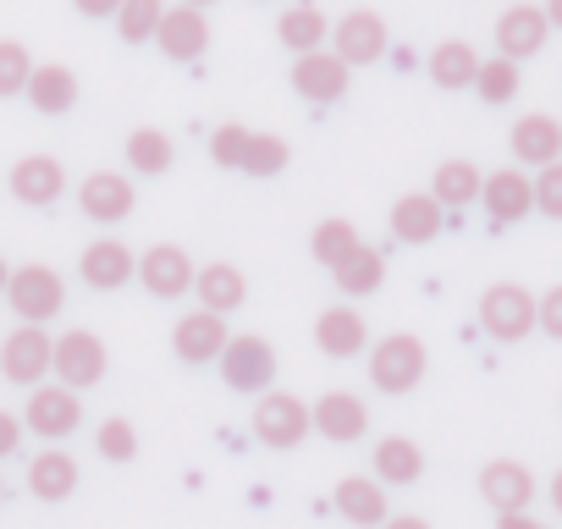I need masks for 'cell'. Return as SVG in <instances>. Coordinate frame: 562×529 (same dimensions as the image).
Here are the masks:
<instances>
[{"mask_svg":"<svg viewBox=\"0 0 562 529\" xmlns=\"http://www.w3.org/2000/svg\"><path fill=\"white\" fill-rule=\"evenodd\" d=\"M138 204V188L122 177V171H89L78 182V210L94 221V226H122Z\"/></svg>","mask_w":562,"mask_h":529,"instance_id":"10","label":"cell"},{"mask_svg":"<svg viewBox=\"0 0 562 529\" xmlns=\"http://www.w3.org/2000/svg\"><path fill=\"white\" fill-rule=\"evenodd\" d=\"M480 188H485V171H480L474 160H441L436 177H430V193L441 199V210H463V204H474Z\"/></svg>","mask_w":562,"mask_h":529,"instance_id":"32","label":"cell"},{"mask_svg":"<svg viewBox=\"0 0 562 529\" xmlns=\"http://www.w3.org/2000/svg\"><path fill=\"white\" fill-rule=\"evenodd\" d=\"M78 397H83V392H72V386H61V381H56V386H34L23 425L56 447V441H67V436L83 425V403H78Z\"/></svg>","mask_w":562,"mask_h":529,"instance_id":"9","label":"cell"},{"mask_svg":"<svg viewBox=\"0 0 562 529\" xmlns=\"http://www.w3.org/2000/svg\"><path fill=\"white\" fill-rule=\"evenodd\" d=\"M315 430L326 436V441H364L370 436V408H364V397H353V392H326L315 408Z\"/></svg>","mask_w":562,"mask_h":529,"instance_id":"21","label":"cell"},{"mask_svg":"<svg viewBox=\"0 0 562 529\" xmlns=\"http://www.w3.org/2000/svg\"><path fill=\"white\" fill-rule=\"evenodd\" d=\"M0 496H7V480H0Z\"/></svg>","mask_w":562,"mask_h":529,"instance_id":"51","label":"cell"},{"mask_svg":"<svg viewBox=\"0 0 562 529\" xmlns=\"http://www.w3.org/2000/svg\"><path fill=\"white\" fill-rule=\"evenodd\" d=\"M546 40H551V18H546V7H507L502 18H496V56H507V61H529V56H540L546 50Z\"/></svg>","mask_w":562,"mask_h":529,"instance_id":"13","label":"cell"},{"mask_svg":"<svg viewBox=\"0 0 562 529\" xmlns=\"http://www.w3.org/2000/svg\"><path fill=\"white\" fill-rule=\"evenodd\" d=\"M480 78V50L469 40H441L430 50V83L436 89H474Z\"/></svg>","mask_w":562,"mask_h":529,"instance_id":"30","label":"cell"},{"mask_svg":"<svg viewBox=\"0 0 562 529\" xmlns=\"http://www.w3.org/2000/svg\"><path fill=\"white\" fill-rule=\"evenodd\" d=\"M105 364H111V353H105V342L94 337V331H83V326H72V331H61L56 337V381L61 386H72V392H89V386H100L105 381Z\"/></svg>","mask_w":562,"mask_h":529,"instance_id":"7","label":"cell"},{"mask_svg":"<svg viewBox=\"0 0 562 529\" xmlns=\"http://www.w3.org/2000/svg\"><path fill=\"white\" fill-rule=\"evenodd\" d=\"M370 463H375V480L381 485H414L425 474V452L408 436H381L375 452H370Z\"/></svg>","mask_w":562,"mask_h":529,"instance_id":"29","label":"cell"},{"mask_svg":"<svg viewBox=\"0 0 562 529\" xmlns=\"http://www.w3.org/2000/svg\"><path fill=\"white\" fill-rule=\"evenodd\" d=\"M122 155H127V166H133L138 177H166L171 160H177V149H171V138H166L160 127H133L127 144H122Z\"/></svg>","mask_w":562,"mask_h":529,"instance_id":"33","label":"cell"},{"mask_svg":"<svg viewBox=\"0 0 562 529\" xmlns=\"http://www.w3.org/2000/svg\"><path fill=\"white\" fill-rule=\"evenodd\" d=\"M7 282H12V264H7V259H0V293H7Z\"/></svg>","mask_w":562,"mask_h":529,"instance_id":"49","label":"cell"},{"mask_svg":"<svg viewBox=\"0 0 562 529\" xmlns=\"http://www.w3.org/2000/svg\"><path fill=\"white\" fill-rule=\"evenodd\" d=\"M551 507H557V513H562V469H557V474H551Z\"/></svg>","mask_w":562,"mask_h":529,"instance_id":"47","label":"cell"},{"mask_svg":"<svg viewBox=\"0 0 562 529\" xmlns=\"http://www.w3.org/2000/svg\"><path fill=\"white\" fill-rule=\"evenodd\" d=\"M441 226H447V210H441L436 193H403V199L392 204V232H397V243H430Z\"/></svg>","mask_w":562,"mask_h":529,"instance_id":"26","label":"cell"},{"mask_svg":"<svg viewBox=\"0 0 562 529\" xmlns=\"http://www.w3.org/2000/svg\"><path fill=\"white\" fill-rule=\"evenodd\" d=\"M480 210L491 226H513L535 210V177H524L518 166H502V171H485V188H480Z\"/></svg>","mask_w":562,"mask_h":529,"instance_id":"12","label":"cell"},{"mask_svg":"<svg viewBox=\"0 0 562 529\" xmlns=\"http://www.w3.org/2000/svg\"><path fill=\"white\" fill-rule=\"evenodd\" d=\"M29 491H34L40 502H67V496L78 491V458L61 452V447L34 452V463H29Z\"/></svg>","mask_w":562,"mask_h":529,"instance_id":"28","label":"cell"},{"mask_svg":"<svg viewBox=\"0 0 562 529\" xmlns=\"http://www.w3.org/2000/svg\"><path fill=\"white\" fill-rule=\"evenodd\" d=\"M7 304H12V315H18V320L45 326V320H56V315H61L67 288H61V277L50 271V264H18L12 282H7Z\"/></svg>","mask_w":562,"mask_h":529,"instance_id":"6","label":"cell"},{"mask_svg":"<svg viewBox=\"0 0 562 529\" xmlns=\"http://www.w3.org/2000/svg\"><path fill=\"white\" fill-rule=\"evenodd\" d=\"M425 364H430V353H425V342H419L414 331H392V337H381V342L370 348V381H375L386 397L414 392V386L425 381Z\"/></svg>","mask_w":562,"mask_h":529,"instance_id":"3","label":"cell"},{"mask_svg":"<svg viewBox=\"0 0 562 529\" xmlns=\"http://www.w3.org/2000/svg\"><path fill=\"white\" fill-rule=\"evenodd\" d=\"M155 45H160L171 61H199V56L210 50V18H204L199 7H166Z\"/></svg>","mask_w":562,"mask_h":529,"instance_id":"20","label":"cell"},{"mask_svg":"<svg viewBox=\"0 0 562 529\" xmlns=\"http://www.w3.org/2000/svg\"><path fill=\"white\" fill-rule=\"evenodd\" d=\"M480 496H485L496 513L529 507V502H535V474H529L518 458H491V463L480 469Z\"/></svg>","mask_w":562,"mask_h":529,"instance_id":"22","label":"cell"},{"mask_svg":"<svg viewBox=\"0 0 562 529\" xmlns=\"http://www.w3.org/2000/svg\"><path fill=\"white\" fill-rule=\"evenodd\" d=\"M348 61L337 56V50H310V56H299L293 61V89H299V100H310V105H337L342 94H348Z\"/></svg>","mask_w":562,"mask_h":529,"instance_id":"14","label":"cell"},{"mask_svg":"<svg viewBox=\"0 0 562 529\" xmlns=\"http://www.w3.org/2000/svg\"><path fill=\"white\" fill-rule=\"evenodd\" d=\"M540 331H546V337H557V342H562V282H557V288H546V293H540Z\"/></svg>","mask_w":562,"mask_h":529,"instance_id":"42","label":"cell"},{"mask_svg":"<svg viewBox=\"0 0 562 529\" xmlns=\"http://www.w3.org/2000/svg\"><path fill=\"white\" fill-rule=\"evenodd\" d=\"M546 18H551V29H562V0H546Z\"/></svg>","mask_w":562,"mask_h":529,"instance_id":"48","label":"cell"},{"mask_svg":"<svg viewBox=\"0 0 562 529\" xmlns=\"http://www.w3.org/2000/svg\"><path fill=\"white\" fill-rule=\"evenodd\" d=\"M29 105L40 111V116H67L72 105H78V72L72 67H61V61H50V67H34V78H29Z\"/></svg>","mask_w":562,"mask_h":529,"instance_id":"25","label":"cell"},{"mask_svg":"<svg viewBox=\"0 0 562 529\" xmlns=\"http://www.w3.org/2000/svg\"><path fill=\"white\" fill-rule=\"evenodd\" d=\"M7 182H12V199H18V204L45 210V204H56V199L67 193V166H61L56 155H23Z\"/></svg>","mask_w":562,"mask_h":529,"instance_id":"17","label":"cell"},{"mask_svg":"<svg viewBox=\"0 0 562 529\" xmlns=\"http://www.w3.org/2000/svg\"><path fill=\"white\" fill-rule=\"evenodd\" d=\"M381 529H430V518H419V513H392Z\"/></svg>","mask_w":562,"mask_h":529,"instance_id":"46","label":"cell"},{"mask_svg":"<svg viewBox=\"0 0 562 529\" xmlns=\"http://www.w3.org/2000/svg\"><path fill=\"white\" fill-rule=\"evenodd\" d=\"M353 248H359V226H353L348 215H326V221L315 226V237H310V254L326 264V271H337Z\"/></svg>","mask_w":562,"mask_h":529,"instance_id":"34","label":"cell"},{"mask_svg":"<svg viewBox=\"0 0 562 529\" xmlns=\"http://www.w3.org/2000/svg\"><path fill=\"white\" fill-rule=\"evenodd\" d=\"M331 50L348 61V67H370V61H381L386 56V23H381V12H342V23L331 29Z\"/></svg>","mask_w":562,"mask_h":529,"instance_id":"16","label":"cell"},{"mask_svg":"<svg viewBox=\"0 0 562 529\" xmlns=\"http://www.w3.org/2000/svg\"><path fill=\"white\" fill-rule=\"evenodd\" d=\"M221 381L232 386V392H243V397H259V392H270L276 386V348L265 342V337H254V331H237V337H226V348H221Z\"/></svg>","mask_w":562,"mask_h":529,"instance_id":"2","label":"cell"},{"mask_svg":"<svg viewBox=\"0 0 562 529\" xmlns=\"http://www.w3.org/2000/svg\"><path fill=\"white\" fill-rule=\"evenodd\" d=\"M78 277L94 288V293H116L127 282H138V254L122 243V237H94L78 259Z\"/></svg>","mask_w":562,"mask_h":529,"instance_id":"11","label":"cell"},{"mask_svg":"<svg viewBox=\"0 0 562 529\" xmlns=\"http://www.w3.org/2000/svg\"><path fill=\"white\" fill-rule=\"evenodd\" d=\"M160 18H166V0H122V12H116L122 45H149L160 34Z\"/></svg>","mask_w":562,"mask_h":529,"instance_id":"35","label":"cell"},{"mask_svg":"<svg viewBox=\"0 0 562 529\" xmlns=\"http://www.w3.org/2000/svg\"><path fill=\"white\" fill-rule=\"evenodd\" d=\"M56 370V337L45 326H18L7 342H0V375H7L12 386H45V375Z\"/></svg>","mask_w":562,"mask_h":529,"instance_id":"5","label":"cell"},{"mask_svg":"<svg viewBox=\"0 0 562 529\" xmlns=\"http://www.w3.org/2000/svg\"><path fill=\"white\" fill-rule=\"evenodd\" d=\"M331 282H337L348 299H370V293L386 282V254H381L375 243H359V248L337 264V271H331Z\"/></svg>","mask_w":562,"mask_h":529,"instance_id":"31","label":"cell"},{"mask_svg":"<svg viewBox=\"0 0 562 529\" xmlns=\"http://www.w3.org/2000/svg\"><path fill=\"white\" fill-rule=\"evenodd\" d=\"M474 94H480L485 105H507V100H518V61H507V56H491V61H480Z\"/></svg>","mask_w":562,"mask_h":529,"instance_id":"36","label":"cell"},{"mask_svg":"<svg viewBox=\"0 0 562 529\" xmlns=\"http://www.w3.org/2000/svg\"><path fill=\"white\" fill-rule=\"evenodd\" d=\"M226 315H210V309H188L177 326H171V353L182 364H215L221 348H226Z\"/></svg>","mask_w":562,"mask_h":529,"instance_id":"15","label":"cell"},{"mask_svg":"<svg viewBox=\"0 0 562 529\" xmlns=\"http://www.w3.org/2000/svg\"><path fill=\"white\" fill-rule=\"evenodd\" d=\"M337 513L348 518V524H359V529H381L392 513H386V485L375 480V474H348L342 485H337Z\"/></svg>","mask_w":562,"mask_h":529,"instance_id":"24","label":"cell"},{"mask_svg":"<svg viewBox=\"0 0 562 529\" xmlns=\"http://www.w3.org/2000/svg\"><path fill=\"white\" fill-rule=\"evenodd\" d=\"M94 452L111 458V463H133V458H138V430L116 414V419H105V425L94 430Z\"/></svg>","mask_w":562,"mask_h":529,"instance_id":"40","label":"cell"},{"mask_svg":"<svg viewBox=\"0 0 562 529\" xmlns=\"http://www.w3.org/2000/svg\"><path fill=\"white\" fill-rule=\"evenodd\" d=\"M507 144H513V160H518V166H535V171H540V166L562 160V122L546 116V111H529V116L513 122Z\"/></svg>","mask_w":562,"mask_h":529,"instance_id":"19","label":"cell"},{"mask_svg":"<svg viewBox=\"0 0 562 529\" xmlns=\"http://www.w3.org/2000/svg\"><path fill=\"white\" fill-rule=\"evenodd\" d=\"M248 127L243 122H221L215 133H210V160L221 166V171H243V155H248Z\"/></svg>","mask_w":562,"mask_h":529,"instance_id":"39","label":"cell"},{"mask_svg":"<svg viewBox=\"0 0 562 529\" xmlns=\"http://www.w3.org/2000/svg\"><path fill=\"white\" fill-rule=\"evenodd\" d=\"M23 430H29V425H23L18 414H7V408H0V458H12V452L23 447Z\"/></svg>","mask_w":562,"mask_h":529,"instance_id":"43","label":"cell"},{"mask_svg":"<svg viewBox=\"0 0 562 529\" xmlns=\"http://www.w3.org/2000/svg\"><path fill=\"white\" fill-rule=\"evenodd\" d=\"M315 430V414H310V403H299L293 392H259V403H254V441H265L270 452H293L304 436Z\"/></svg>","mask_w":562,"mask_h":529,"instance_id":"4","label":"cell"},{"mask_svg":"<svg viewBox=\"0 0 562 529\" xmlns=\"http://www.w3.org/2000/svg\"><path fill=\"white\" fill-rule=\"evenodd\" d=\"M72 7H78L83 18H116V12H122V0H72Z\"/></svg>","mask_w":562,"mask_h":529,"instance_id":"45","label":"cell"},{"mask_svg":"<svg viewBox=\"0 0 562 529\" xmlns=\"http://www.w3.org/2000/svg\"><path fill=\"white\" fill-rule=\"evenodd\" d=\"M535 210L546 221H562V160H551V166L535 171Z\"/></svg>","mask_w":562,"mask_h":529,"instance_id":"41","label":"cell"},{"mask_svg":"<svg viewBox=\"0 0 562 529\" xmlns=\"http://www.w3.org/2000/svg\"><path fill=\"white\" fill-rule=\"evenodd\" d=\"M480 326L496 342H524L529 331H540V299L518 282H496L480 293Z\"/></svg>","mask_w":562,"mask_h":529,"instance_id":"1","label":"cell"},{"mask_svg":"<svg viewBox=\"0 0 562 529\" xmlns=\"http://www.w3.org/2000/svg\"><path fill=\"white\" fill-rule=\"evenodd\" d=\"M182 7H199L204 12V7H215V0H182Z\"/></svg>","mask_w":562,"mask_h":529,"instance_id":"50","label":"cell"},{"mask_svg":"<svg viewBox=\"0 0 562 529\" xmlns=\"http://www.w3.org/2000/svg\"><path fill=\"white\" fill-rule=\"evenodd\" d=\"M34 78V56L23 40H0V100H18Z\"/></svg>","mask_w":562,"mask_h":529,"instance_id":"38","label":"cell"},{"mask_svg":"<svg viewBox=\"0 0 562 529\" xmlns=\"http://www.w3.org/2000/svg\"><path fill=\"white\" fill-rule=\"evenodd\" d=\"M496 529H546L529 507H513V513H496Z\"/></svg>","mask_w":562,"mask_h":529,"instance_id":"44","label":"cell"},{"mask_svg":"<svg viewBox=\"0 0 562 529\" xmlns=\"http://www.w3.org/2000/svg\"><path fill=\"white\" fill-rule=\"evenodd\" d=\"M193 259H188V248H177V243H149L144 254H138V282H144V293L149 299H182V293H193Z\"/></svg>","mask_w":562,"mask_h":529,"instance_id":"8","label":"cell"},{"mask_svg":"<svg viewBox=\"0 0 562 529\" xmlns=\"http://www.w3.org/2000/svg\"><path fill=\"white\" fill-rule=\"evenodd\" d=\"M276 40L288 45L293 56H310V50H326V40H331V23H326V12H321V7L299 0V7H288V12L276 18Z\"/></svg>","mask_w":562,"mask_h":529,"instance_id":"27","label":"cell"},{"mask_svg":"<svg viewBox=\"0 0 562 529\" xmlns=\"http://www.w3.org/2000/svg\"><path fill=\"white\" fill-rule=\"evenodd\" d=\"M315 348L326 359H359V353H370V320L353 304H331L315 320Z\"/></svg>","mask_w":562,"mask_h":529,"instance_id":"18","label":"cell"},{"mask_svg":"<svg viewBox=\"0 0 562 529\" xmlns=\"http://www.w3.org/2000/svg\"><path fill=\"white\" fill-rule=\"evenodd\" d=\"M288 138H276V133H254L248 138V155H243V171L248 177H281L288 171Z\"/></svg>","mask_w":562,"mask_h":529,"instance_id":"37","label":"cell"},{"mask_svg":"<svg viewBox=\"0 0 562 529\" xmlns=\"http://www.w3.org/2000/svg\"><path fill=\"white\" fill-rule=\"evenodd\" d=\"M193 293H199V309H210V315H237V309L248 304V277L237 271V264L215 259V264H204V271L193 277Z\"/></svg>","mask_w":562,"mask_h":529,"instance_id":"23","label":"cell"}]
</instances>
